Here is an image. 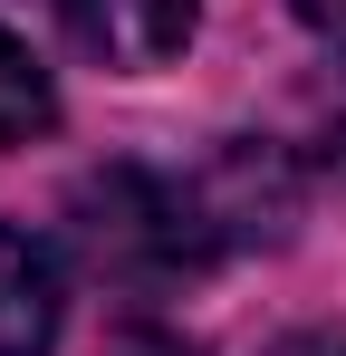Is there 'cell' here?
<instances>
[{"mask_svg": "<svg viewBox=\"0 0 346 356\" xmlns=\"http://www.w3.org/2000/svg\"><path fill=\"white\" fill-rule=\"evenodd\" d=\"M77 241L106 280H135V289H164V280H192L222 232L202 212L192 183H164L145 164H106V174L77 183Z\"/></svg>", "mask_w": 346, "mask_h": 356, "instance_id": "cell-1", "label": "cell"}, {"mask_svg": "<svg viewBox=\"0 0 346 356\" xmlns=\"http://www.w3.org/2000/svg\"><path fill=\"white\" fill-rule=\"evenodd\" d=\"M58 19H67V39L87 58L125 67V77L173 67L192 49V0H58Z\"/></svg>", "mask_w": 346, "mask_h": 356, "instance_id": "cell-2", "label": "cell"}, {"mask_svg": "<svg viewBox=\"0 0 346 356\" xmlns=\"http://www.w3.org/2000/svg\"><path fill=\"white\" fill-rule=\"evenodd\" d=\"M67 327V289H58V260L19 222H0V356H49Z\"/></svg>", "mask_w": 346, "mask_h": 356, "instance_id": "cell-3", "label": "cell"}, {"mask_svg": "<svg viewBox=\"0 0 346 356\" xmlns=\"http://www.w3.org/2000/svg\"><path fill=\"white\" fill-rule=\"evenodd\" d=\"M49 125H58V87H49V67H39L10 29H0V145L49 135Z\"/></svg>", "mask_w": 346, "mask_h": 356, "instance_id": "cell-4", "label": "cell"}, {"mask_svg": "<svg viewBox=\"0 0 346 356\" xmlns=\"http://www.w3.org/2000/svg\"><path fill=\"white\" fill-rule=\"evenodd\" d=\"M298 19H308L318 39H337V49H346V0H298Z\"/></svg>", "mask_w": 346, "mask_h": 356, "instance_id": "cell-5", "label": "cell"}, {"mask_svg": "<svg viewBox=\"0 0 346 356\" xmlns=\"http://www.w3.org/2000/svg\"><path fill=\"white\" fill-rule=\"evenodd\" d=\"M270 356H346V337H288V347H270Z\"/></svg>", "mask_w": 346, "mask_h": 356, "instance_id": "cell-6", "label": "cell"}, {"mask_svg": "<svg viewBox=\"0 0 346 356\" xmlns=\"http://www.w3.org/2000/svg\"><path fill=\"white\" fill-rule=\"evenodd\" d=\"M337 154H346V125H337Z\"/></svg>", "mask_w": 346, "mask_h": 356, "instance_id": "cell-7", "label": "cell"}]
</instances>
